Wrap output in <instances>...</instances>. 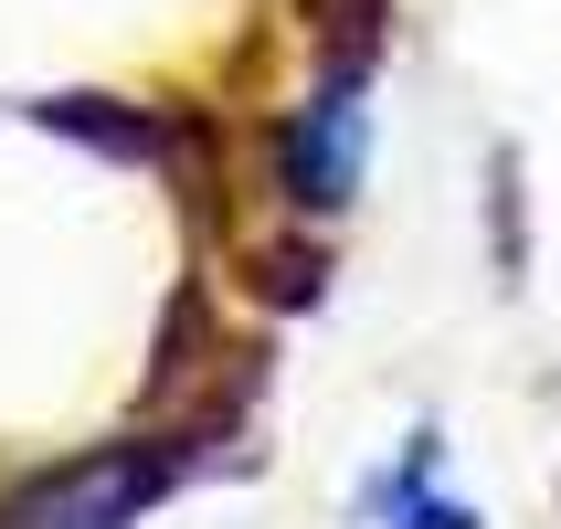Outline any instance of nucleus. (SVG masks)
Instances as JSON below:
<instances>
[{
  "mask_svg": "<svg viewBox=\"0 0 561 529\" xmlns=\"http://www.w3.org/2000/svg\"><path fill=\"white\" fill-rule=\"evenodd\" d=\"M371 138H381V117H371V32H340L318 54V74L265 117V191H276V212L329 233L360 202V181H371Z\"/></svg>",
  "mask_w": 561,
  "mask_h": 529,
  "instance_id": "obj_1",
  "label": "nucleus"
},
{
  "mask_svg": "<svg viewBox=\"0 0 561 529\" xmlns=\"http://www.w3.org/2000/svg\"><path fill=\"white\" fill-rule=\"evenodd\" d=\"M181 476H191L181 435H127V445L75 456V467H43L22 498L0 508V529H138Z\"/></svg>",
  "mask_w": 561,
  "mask_h": 529,
  "instance_id": "obj_2",
  "label": "nucleus"
},
{
  "mask_svg": "<svg viewBox=\"0 0 561 529\" xmlns=\"http://www.w3.org/2000/svg\"><path fill=\"white\" fill-rule=\"evenodd\" d=\"M350 519H360V529H488V508L456 487V467H445V435L424 424V435H403L371 476H360Z\"/></svg>",
  "mask_w": 561,
  "mask_h": 529,
  "instance_id": "obj_3",
  "label": "nucleus"
}]
</instances>
